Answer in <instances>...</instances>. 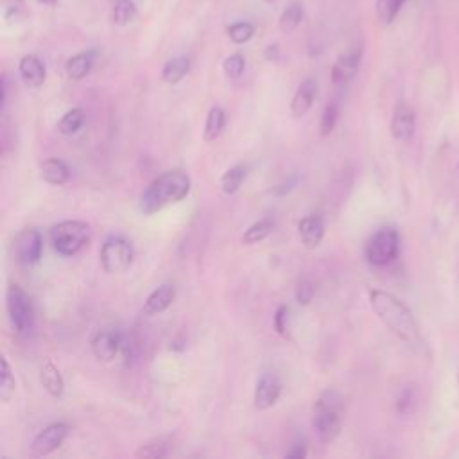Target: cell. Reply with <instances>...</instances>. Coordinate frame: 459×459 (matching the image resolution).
<instances>
[{"label": "cell", "mask_w": 459, "mask_h": 459, "mask_svg": "<svg viewBox=\"0 0 459 459\" xmlns=\"http://www.w3.org/2000/svg\"><path fill=\"white\" fill-rule=\"evenodd\" d=\"M370 303L373 312L379 316V319L384 323L395 336L406 341L407 344H420L422 336H420L418 323L415 316L409 310L404 301H400L395 294L380 289H373L370 292Z\"/></svg>", "instance_id": "obj_1"}, {"label": "cell", "mask_w": 459, "mask_h": 459, "mask_svg": "<svg viewBox=\"0 0 459 459\" xmlns=\"http://www.w3.org/2000/svg\"><path fill=\"white\" fill-rule=\"evenodd\" d=\"M190 178L181 171H167L151 181L140 196V210L144 214H155L167 205L180 203L189 196Z\"/></svg>", "instance_id": "obj_2"}, {"label": "cell", "mask_w": 459, "mask_h": 459, "mask_svg": "<svg viewBox=\"0 0 459 459\" xmlns=\"http://www.w3.org/2000/svg\"><path fill=\"white\" fill-rule=\"evenodd\" d=\"M343 398L334 389L323 391L314 406L312 429L323 443H332L341 433Z\"/></svg>", "instance_id": "obj_3"}, {"label": "cell", "mask_w": 459, "mask_h": 459, "mask_svg": "<svg viewBox=\"0 0 459 459\" xmlns=\"http://www.w3.org/2000/svg\"><path fill=\"white\" fill-rule=\"evenodd\" d=\"M49 237L57 255L72 256L88 244L90 226L84 221H62L50 228Z\"/></svg>", "instance_id": "obj_4"}, {"label": "cell", "mask_w": 459, "mask_h": 459, "mask_svg": "<svg viewBox=\"0 0 459 459\" xmlns=\"http://www.w3.org/2000/svg\"><path fill=\"white\" fill-rule=\"evenodd\" d=\"M135 259V250L128 238L111 235L101 246V265L108 274H119L129 270Z\"/></svg>", "instance_id": "obj_5"}, {"label": "cell", "mask_w": 459, "mask_h": 459, "mask_svg": "<svg viewBox=\"0 0 459 459\" xmlns=\"http://www.w3.org/2000/svg\"><path fill=\"white\" fill-rule=\"evenodd\" d=\"M400 237L395 228H382L370 237L366 243V259L371 265L382 268L388 265L398 256Z\"/></svg>", "instance_id": "obj_6"}, {"label": "cell", "mask_w": 459, "mask_h": 459, "mask_svg": "<svg viewBox=\"0 0 459 459\" xmlns=\"http://www.w3.org/2000/svg\"><path fill=\"white\" fill-rule=\"evenodd\" d=\"M8 312L18 334H27L35 325V307L31 296L17 283H11L8 289Z\"/></svg>", "instance_id": "obj_7"}, {"label": "cell", "mask_w": 459, "mask_h": 459, "mask_svg": "<svg viewBox=\"0 0 459 459\" xmlns=\"http://www.w3.org/2000/svg\"><path fill=\"white\" fill-rule=\"evenodd\" d=\"M41 250H44V241L40 232L36 230H24L13 241L15 259L22 265L36 264L41 259Z\"/></svg>", "instance_id": "obj_8"}, {"label": "cell", "mask_w": 459, "mask_h": 459, "mask_svg": "<svg viewBox=\"0 0 459 459\" xmlns=\"http://www.w3.org/2000/svg\"><path fill=\"white\" fill-rule=\"evenodd\" d=\"M68 433H71V425L62 424V422L50 424L49 427H45L44 431L35 438V442H32V454L38 456V458L53 454L54 451H57V449L63 445Z\"/></svg>", "instance_id": "obj_9"}, {"label": "cell", "mask_w": 459, "mask_h": 459, "mask_svg": "<svg viewBox=\"0 0 459 459\" xmlns=\"http://www.w3.org/2000/svg\"><path fill=\"white\" fill-rule=\"evenodd\" d=\"M280 395H282V384H280L279 377L273 375V373H264L256 382L253 406H255L256 411L270 409L279 402Z\"/></svg>", "instance_id": "obj_10"}, {"label": "cell", "mask_w": 459, "mask_h": 459, "mask_svg": "<svg viewBox=\"0 0 459 459\" xmlns=\"http://www.w3.org/2000/svg\"><path fill=\"white\" fill-rule=\"evenodd\" d=\"M361 57V47H355V49H350L348 53L341 54L339 59L332 66V83L337 84V86L350 83L355 77V74H357Z\"/></svg>", "instance_id": "obj_11"}, {"label": "cell", "mask_w": 459, "mask_h": 459, "mask_svg": "<svg viewBox=\"0 0 459 459\" xmlns=\"http://www.w3.org/2000/svg\"><path fill=\"white\" fill-rule=\"evenodd\" d=\"M122 350V334L115 330H101L92 339L93 355L102 362H111Z\"/></svg>", "instance_id": "obj_12"}, {"label": "cell", "mask_w": 459, "mask_h": 459, "mask_svg": "<svg viewBox=\"0 0 459 459\" xmlns=\"http://www.w3.org/2000/svg\"><path fill=\"white\" fill-rule=\"evenodd\" d=\"M416 128L415 111L413 108L400 102L393 111V119H391V135L395 140L406 144L413 138Z\"/></svg>", "instance_id": "obj_13"}, {"label": "cell", "mask_w": 459, "mask_h": 459, "mask_svg": "<svg viewBox=\"0 0 459 459\" xmlns=\"http://www.w3.org/2000/svg\"><path fill=\"white\" fill-rule=\"evenodd\" d=\"M18 72H20V77L29 88H40L41 84L45 83V77H47L44 62L35 54H27L20 59Z\"/></svg>", "instance_id": "obj_14"}, {"label": "cell", "mask_w": 459, "mask_h": 459, "mask_svg": "<svg viewBox=\"0 0 459 459\" xmlns=\"http://www.w3.org/2000/svg\"><path fill=\"white\" fill-rule=\"evenodd\" d=\"M301 244L307 250H316L325 237V223L321 216H307L298 225Z\"/></svg>", "instance_id": "obj_15"}, {"label": "cell", "mask_w": 459, "mask_h": 459, "mask_svg": "<svg viewBox=\"0 0 459 459\" xmlns=\"http://www.w3.org/2000/svg\"><path fill=\"white\" fill-rule=\"evenodd\" d=\"M318 95V83L312 77H307L303 83L300 84V88L296 90L294 97L291 101V113L294 117H303L307 111L312 108L314 101Z\"/></svg>", "instance_id": "obj_16"}, {"label": "cell", "mask_w": 459, "mask_h": 459, "mask_svg": "<svg viewBox=\"0 0 459 459\" xmlns=\"http://www.w3.org/2000/svg\"><path fill=\"white\" fill-rule=\"evenodd\" d=\"M176 298V289L171 283H164V285L156 287L155 291L147 296L146 305H144V312L147 316H156V314H162L169 309Z\"/></svg>", "instance_id": "obj_17"}, {"label": "cell", "mask_w": 459, "mask_h": 459, "mask_svg": "<svg viewBox=\"0 0 459 459\" xmlns=\"http://www.w3.org/2000/svg\"><path fill=\"white\" fill-rule=\"evenodd\" d=\"M93 62H95V50H83L75 54L66 62V75L74 81L84 79L92 72Z\"/></svg>", "instance_id": "obj_18"}, {"label": "cell", "mask_w": 459, "mask_h": 459, "mask_svg": "<svg viewBox=\"0 0 459 459\" xmlns=\"http://www.w3.org/2000/svg\"><path fill=\"white\" fill-rule=\"evenodd\" d=\"M41 178L50 185H65L71 180V169L59 158H47L41 164Z\"/></svg>", "instance_id": "obj_19"}, {"label": "cell", "mask_w": 459, "mask_h": 459, "mask_svg": "<svg viewBox=\"0 0 459 459\" xmlns=\"http://www.w3.org/2000/svg\"><path fill=\"white\" fill-rule=\"evenodd\" d=\"M40 380L44 389L50 395V397L59 398L63 395V391H65V382H63L62 373H59V370L54 366L53 361H47L44 366H41Z\"/></svg>", "instance_id": "obj_20"}, {"label": "cell", "mask_w": 459, "mask_h": 459, "mask_svg": "<svg viewBox=\"0 0 459 459\" xmlns=\"http://www.w3.org/2000/svg\"><path fill=\"white\" fill-rule=\"evenodd\" d=\"M190 71L189 57H172L164 65L162 71V79L167 84H178Z\"/></svg>", "instance_id": "obj_21"}, {"label": "cell", "mask_w": 459, "mask_h": 459, "mask_svg": "<svg viewBox=\"0 0 459 459\" xmlns=\"http://www.w3.org/2000/svg\"><path fill=\"white\" fill-rule=\"evenodd\" d=\"M226 124V113L223 108L214 106L212 110L208 111L207 115V122H205V131L203 138L205 142H214L219 135H221L223 128Z\"/></svg>", "instance_id": "obj_22"}, {"label": "cell", "mask_w": 459, "mask_h": 459, "mask_svg": "<svg viewBox=\"0 0 459 459\" xmlns=\"http://www.w3.org/2000/svg\"><path fill=\"white\" fill-rule=\"evenodd\" d=\"M246 174H247V167L244 164H237L234 165V167H230L221 178L223 192L228 196L235 194V192L241 189V185H243V181L246 180Z\"/></svg>", "instance_id": "obj_23"}, {"label": "cell", "mask_w": 459, "mask_h": 459, "mask_svg": "<svg viewBox=\"0 0 459 459\" xmlns=\"http://www.w3.org/2000/svg\"><path fill=\"white\" fill-rule=\"evenodd\" d=\"M84 120H86V113H84L83 108H72L57 122V131L62 135H75L83 128Z\"/></svg>", "instance_id": "obj_24"}, {"label": "cell", "mask_w": 459, "mask_h": 459, "mask_svg": "<svg viewBox=\"0 0 459 459\" xmlns=\"http://www.w3.org/2000/svg\"><path fill=\"white\" fill-rule=\"evenodd\" d=\"M303 4H301V2H291V4L283 9L282 17H280V29H282L283 32H292L303 22Z\"/></svg>", "instance_id": "obj_25"}, {"label": "cell", "mask_w": 459, "mask_h": 459, "mask_svg": "<svg viewBox=\"0 0 459 459\" xmlns=\"http://www.w3.org/2000/svg\"><path fill=\"white\" fill-rule=\"evenodd\" d=\"M138 15L137 4L133 0H117L113 6V11H111V22L115 26H128L131 24Z\"/></svg>", "instance_id": "obj_26"}, {"label": "cell", "mask_w": 459, "mask_h": 459, "mask_svg": "<svg viewBox=\"0 0 459 459\" xmlns=\"http://www.w3.org/2000/svg\"><path fill=\"white\" fill-rule=\"evenodd\" d=\"M169 438H155V440H151L147 442L146 445H142L135 456L137 458H144V459H160L165 458L169 454Z\"/></svg>", "instance_id": "obj_27"}, {"label": "cell", "mask_w": 459, "mask_h": 459, "mask_svg": "<svg viewBox=\"0 0 459 459\" xmlns=\"http://www.w3.org/2000/svg\"><path fill=\"white\" fill-rule=\"evenodd\" d=\"M274 228V223L271 219H261V221H256L255 225H252L250 228L244 232L243 235V243L247 244V246H252V244L261 243L264 241L268 235H271Z\"/></svg>", "instance_id": "obj_28"}, {"label": "cell", "mask_w": 459, "mask_h": 459, "mask_svg": "<svg viewBox=\"0 0 459 459\" xmlns=\"http://www.w3.org/2000/svg\"><path fill=\"white\" fill-rule=\"evenodd\" d=\"M406 2L407 0H377V15L380 22L389 26L398 17Z\"/></svg>", "instance_id": "obj_29"}, {"label": "cell", "mask_w": 459, "mask_h": 459, "mask_svg": "<svg viewBox=\"0 0 459 459\" xmlns=\"http://www.w3.org/2000/svg\"><path fill=\"white\" fill-rule=\"evenodd\" d=\"M17 391V380L11 373L8 359L2 357V373H0V400L9 402Z\"/></svg>", "instance_id": "obj_30"}, {"label": "cell", "mask_w": 459, "mask_h": 459, "mask_svg": "<svg viewBox=\"0 0 459 459\" xmlns=\"http://www.w3.org/2000/svg\"><path fill=\"white\" fill-rule=\"evenodd\" d=\"M228 38L234 44L243 45L246 41H250L255 35V26L252 22H235L228 27Z\"/></svg>", "instance_id": "obj_31"}, {"label": "cell", "mask_w": 459, "mask_h": 459, "mask_svg": "<svg viewBox=\"0 0 459 459\" xmlns=\"http://www.w3.org/2000/svg\"><path fill=\"white\" fill-rule=\"evenodd\" d=\"M337 119H339V110H337L336 102H330L325 106L321 115V122H319V133H321V137H328L334 128H336Z\"/></svg>", "instance_id": "obj_32"}, {"label": "cell", "mask_w": 459, "mask_h": 459, "mask_svg": "<svg viewBox=\"0 0 459 459\" xmlns=\"http://www.w3.org/2000/svg\"><path fill=\"white\" fill-rule=\"evenodd\" d=\"M244 68H246V59H244L243 54H232L223 63V71L230 79H238L243 75Z\"/></svg>", "instance_id": "obj_33"}, {"label": "cell", "mask_w": 459, "mask_h": 459, "mask_svg": "<svg viewBox=\"0 0 459 459\" xmlns=\"http://www.w3.org/2000/svg\"><path fill=\"white\" fill-rule=\"evenodd\" d=\"M289 319H291V309L282 305L274 314V328L282 337H289Z\"/></svg>", "instance_id": "obj_34"}, {"label": "cell", "mask_w": 459, "mask_h": 459, "mask_svg": "<svg viewBox=\"0 0 459 459\" xmlns=\"http://www.w3.org/2000/svg\"><path fill=\"white\" fill-rule=\"evenodd\" d=\"M314 292H316V289H314L312 282L307 279L301 280L298 283V289H296V300L300 305H309L314 298Z\"/></svg>", "instance_id": "obj_35"}, {"label": "cell", "mask_w": 459, "mask_h": 459, "mask_svg": "<svg viewBox=\"0 0 459 459\" xmlns=\"http://www.w3.org/2000/svg\"><path fill=\"white\" fill-rule=\"evenodd\" d=\"M411 406H413V391H411V389H406V391L398 397L397 411L404 415V413H407V411L411 409Z\"/></svg>", "instance_id": "obj_36"}, {"label": "cell", "mask_w": 459, "mask_h": 459, "mask_svg": "<svg viewBox=\"0 0 459 459\" xmlns=\"http://www.w3.org/2000/svg\"><path fill=\"white\" fill-rule=\"evenodd\" d=\"M307 456V449L303 445H294L291 451L285 452L287 459H303Z\"/></svg>", "instance_id": "obj_37"}, {"label": "cell", "mask_w": 459, "mask_h": 459, "mask_svg": "<svg viewBox=\"0 0 459 459\" xmlns=\"http://www.w3.org/2000/svg\"><path fill=\"white\" fill-rule=\"evenodd\" d=\"M40 4H45V6H56L57 0H38Z\"/></svg>", "instance_id": "obj_38"}, {"label": "cell", "mask_w": 459, "mask_h": 459, "mask_svg": "<svg viewBox=\"0 0 459 459\" xmlns=\"http://www.w3.org/2000/svg\"><path fill=\"white\" fill-rule=\"evenodd\" d=\"M458 389H459V370H458Z\"/></svg>", "instance_id": "obj_39"}]
</instances>
